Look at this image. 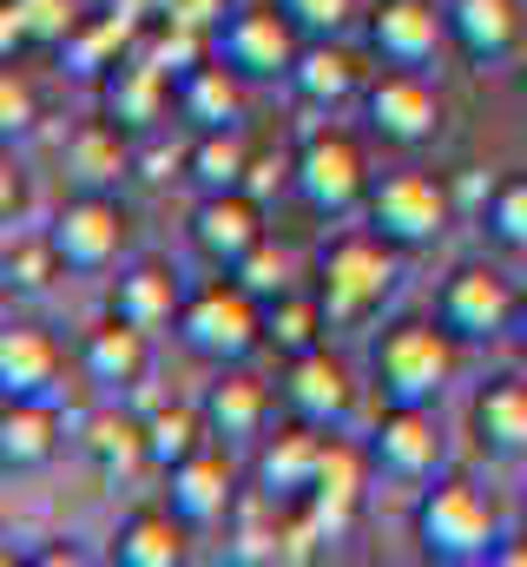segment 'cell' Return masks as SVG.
<instances>
[{"label":"cell","instance_id":"obj_1","mask_svg":"<svg viewBox=\"0 0 527 567\" xmlns=\"http://www.w3.org/2000/svg\"><path fill=\"white\" fill-rule=\"evenodd\" d=\"M455 363H462V343L442 330V317H395L383 323V337L370 343V383H376V403H442V390L455 383Z\"/></svg>","mask_w":527,"mask_h":567},{"label":"cell","instance_id":"obj_2","mask_svg":"<svg viewBox=\"0 0 527 567\" xmlns=\"http://www.w3.org/2000/svg\"><path fill=\"white\" fill-rule=\"evenodd\" d=\"M395 278H402V251H395L390 238H376L370 225L363 231H337L317 251V297H323V310H330L337 330L370 323L390 303Z\"/></svg>","mask_w":527,"mask_h":567},{"label":"cell","instance_id":"obj_3","mask_svg":"<svg viewBox=\"0 0 527 567\" xmlns=\"http://www.w3.org/2000/svg\"><path fill=\"white\" fill-rule=\"evenodd\" d=\"M409 535H415L422 561H435V567H482L495 555V542H502L488 495H482L475 482H462V475H435V482L415 495Z\"/></svg>","mask_w":527,"mask_h":567},{"label":"cell","instance_id":"obj_4","mask_svg":"<svg viewBox=\"0 0 527 567\" xmlns=\"http://www.w3.org/2000/svg\"><path fill=\"white\" fill-rule=\"evenodd\" d=\"M172 337L185 343V357H198V363H211V370L251 363L264 350V303L238 278L218 271L211 284L185 290V310H178V330H172Z\"/></svg>","mask_w":527,"mask_h":567},{"label":"cell","instance_id":"obj_5","mask_svg":"<svg viewBox=\"0 0 527 567\" xmlns=\"http://www.w3.org/2000/svg\"><path fill=\"white\" fill-rule=\"evenodd\" d=\"M290 158H297L290 192H297L317 218H356V212L370 205L376 172H370V152H363L356 133H343V126H317V133L297 140Z\"/></svg>","mask_w":527,"mask_h":567},{"label":"cell","instance_id":"obj_6","mask_svg":"<svg viewBox=\"0 0 527 567\" xmlns=\"http://www.w3.org/2000/svg\"><path fill=\"white\" fill-rule=\"evenodd\" d=\"M448 218H455V192H448L435 172H415V165L376 172L370 205H363V225H370L376 238H390L402 258H409V251H428V245L448 231Z\"/></svg>","mask_w":527,"mask_h":567},{"label":"cell","instance_id":"obj_7","mask_svg":"<svg viewBox=\"0 0 527 567\" xmlns=\"http://www.w3.org/2000/svg\"><path fill=\"white\" fill-rule=\"evenodd\" d=\"M515 310H521V290L508 284L502 265H488V258H468V265H455L448 278L435 284V317H442V330L462 350L515 337Z\"/></svg>","mask_w":527,"mask_h":567},{"label":"cell","instance_id":"obj_8","mask_svg":"<svg viewBox=\"0 0 527 567\" xmlns=\"http://www.w3.org/2000/svg\"><path fill=\"white\" fill-rule=\"evenodd\" d=\"M363 126H370V140L390 145V152H422L442 133V93H435V80L422 66H383L363 86Z\"/></svg>","mask_w":527,"mask_h":567},{"label":"cell","instance_id":"obj_9","mask_svg":"<svg viewBox=\"0 0 527 567\" xmlns=\"http://www.w3.org/2000/svg\"><path fill=\"white\" fill-rule=\"evenodd\" d=\"M297 53H303V33H297V20H290L277 0H245V7H231L225 27H218V60L238 66L251 86L290 80Z\"/></svg>","mask_w":527,"mask_h":567},{"label":"cell","instance_id":"obj_10","mask_svg":"<svg viewBox=\"0 0 527 567\" xmlns=\"http://www.w3.org/2000/svg\"><path fill=\"white\" fill-rule=\"evenodd\" d=\"M53 245L66 258L73 278H100L126 258V238H132V218L120 205V192H73L60 212H53Z\"/></svg>","mask_w":527,"mask_h":567},{"label":"cell","instance_id":"obj_11","mask_svg":"<svg viewBox=\"0 0 527 567\" xmlns=\"http://www.w3.org/2000/svg\"><path fill=\"white\" fill-rule=\"evenodd\" d=\"M363 449L390 482H435L442 455H448V435H442L428 403H383L370 435H363Z\"/></svg>","mask_w":527,"mask_h":567},{"label":"cell","instance_id":"obj_12","mask_svg":"<svg viewBox=\"0 0 527 567\" xmlns=\"http://www.w3.org/2000/svg\"><path fill=\"white\" fill-rule=\"evenodd\" d=\"M185 238L211 271H238L270 231H264V205L251 192H198V205L185 218Z\"/></svg>","mask_w":527,"mask_h":567},{"label":"cell","instance_id":"obj_13","mask_svg":"<svg viewBox=\"0 0 527 567\" xmlns=\"http://www.w3.org/2000/svg\"><path fill=\"white\" fill-rule=\"evenodd\" d=\"M277 396H283V410H290L297 423L343 429L350 423V410H356V377H350V363H343L330 343H317V350H303V357L283 363Z\"/></svg>","mask_w":527,"mask_h":567},{"label":"cell","instance_id":"obj_14","mask_svg":"<svg viewBox=\"0 0 527 567\" xmlns=\"http://www.w3.org/2000/svg\"><path fill=\"white\" fill-rule=\"evenodd\" d=\"M442 20H448V47L468 66H482V73L521 60V47H527L521 0H442Z\"/></svg>","mask_w":527,"mask_h":567},{"label":"cell","instance_id":"obj_15","mask_svg":"<svg viewBox=\"0 0 527 567\" xmlns=\"http://www.w3.org/2000/svg\"><path fill=\"white\" fill-rule=\"evenodd\" d=\"M442 40H448V20L435 0H370L363 13V47L383 66H428Z\"/></svg>","mask_w":527,"mask_h":567},{"label":"cell","instance_id":"obj_16","mask_svg":"<svg viewBox=\"0 0 527 567\" xmlns=\"http://www.w3.org/2000/svg\"><path fill=\"white\" fill-rule=\"evenodd\" d=\"M370 468H376L370 449L337 442V429L323 435V462H317V482H310V502H303V515L317 522L323 542L350 535V522H356V508H363V482H370Z\"/></svg>","mask_w":527,"mask_h":567},{"label":"cell","instance_id":"obj_17","mask_svg":"<svg viewBox=\"0 0 527 567\" xmlns=\"http://www.w3.org/2000/svg\"><path fill=\"white\" fill-rule=\"evenodd\" d=\"M245 495H238V468L218 455V449H198L192 462H178V468H165V508L198 535V528H218V522H231V508H238Z\"/></svg>","mask_w":527,"mask_h":567},{"label":"cell","instance_id":"obj_18","mask_svg":"<svg viewBox=\"0 0 527 567\" xmlns=\"http://www.w3.org/2000/svg\"><path fill=\"white\" fill-rule=\"evenodd\" d=\"M60 449H66L60 396H0V468L7 475L53 468Z\"/></svg>","mask_w":527,"mask_h":567},{"label":"cell","instance_id":"obj_19","mask_svg":"<svg viewBox=\"0 0 527 567\" xmlns=\"http://www.w3.org/2000/svg\"><path fill=\"white\" fill-rule=\"evenodd\" d=\"M100 113H106V120H120L132 140H138V133H158V126L178 113V80H172V73H158L152 60L126 53V60L100 80Z\"/></svg>","mask_w":527,"mask_h":567},{"label":"cell","instance_id":"obj_20","mask_svg":"<svg viewBox=\"0 0 527 567\" xmlns=\"http://www.w3.org/2000/svg\"><path fill=\"white\" fill-rule=\"evenodd\" d=\"M80 370H86V383H100V390H113V396H132V390H145V377H152V330H138L126 317H100L86 337H80Z\"/></svg>","mask_w":527,"mask_h":567},{"label":"cell","instance_id":"obj_21","mask_svg":"<svg viewBox=\"0 0 527 567\" xmlns=\"http://www.w3.org/2000/svg\"><path fill=\"white\" fill-rule=\"evenodd\" d=\"M323 435L317 423H290L277 435H264L258 449V495H270L277 508H303L310 502V482H317V462H323Z\"/></svg>","mask_w":527,"mask_h":567},{"label":"cell","instance_id":"obj_22","mask_svg":"<svg viewBox=\"0 0 527 567\" xmlns=\"http://www.w3.org/2000/svg\"><path fill=\"white\" fill-rule=\"evenodd\" d=\"M468 442L488 462H521L527 455V377H488L468 396Z\"/></svg>","mask_w":527,"mask_h":567},{"label":"cell","instance_id":"obj_23","mask_svg":"<svg viewBox=\"0 0 527 567\" xmlns=\"http://www.w3.org/2000/svg\"><path fill=\"white\" fill-rule=\"evenodd\" d=\"M198 410H205V423H211L218 442H264V435H270L277 396H270V383H258L245 363H225V370L205 383Z\"/></svg>","mask_w":527,"mask_h":567},{"label":"cell","instance_id":"obj_24","mask_svg":"<svg viewBox=\"0 0 527 567\" xmlns=\"http://www.w3.org/2000/svg\"><path fill=\"white\" fill-rule=\"evenodd\" d=\"M106 310L113 317H126V323H138V330H178V310H185V284H178V271L165 265V258H132V265H120V278H113V290H106Z\"/></svg>","mask_w":527,"mask_h":567},{"label":"cell","instance_id":"obj_25","mask_svg":"<svg viewBox=\"0 0 527 567\" xmlns=\"http://www.w3.org/2000/svg\"><path fill=\"white\" fill-rule=\"evenodd\" d=\"M310 113H343L350 100H363V60L343 47V40H303V53H297V66H290V80H283Z\"/></svg>","mask_w":527,"mask_h":567},{"label":"cell","instance_id":"obj_26","mask_svg":"<svg viewBox=\"0 0 527 567\" xmlns=\"http://www.w3.org/2000/svg\"><path fill=\"white\" fill-rule=\"evenodd\" d=\"M60 165H66L73 192H120V178H132V133L106 113L80 120L60 145Z\"/></svg>","mask_w":527,"mask_h":567},{"label":"cell","instance_id":"obj_27","mask_svg":"<svg viewBox=\"0 0 527 567\" xmlns=\"http://www.w3.org/2000/svg\"><path fill=\"white\" fill-rule=\"evenodd\" d=\"M80 455L106 475V482H132L138 468H152V442H145V416H132L120 403L93 410L80 423Z\"/></svg>","mask_w":527,"mask_h":567},{"label":"cell","instance_id":"obj_28","mask_svg":"<svg viewBox=\"0 0 527 567\" xmlns=\"http://www.w3.org/2000/svg\"><path fill=\"white\" fill-rule=\"evenodd\" d=\"M245 86H251V80L211 53V60H198L192 73H178V120H185L192 133L238 126V120H245Z\"/></svg>","mask_w":527,"mask_h":567},{"label":"cell","instance_id":"obj_29","mask_svg":"<svg viewBox=\"0 0 527 567\" xmlns=\"http://www.w3.org/2000/svg\"><path fill=\"white\" fill-rule=\"evenodd\" d=\"M66 357L46 330L33 323H7L0 330V396H60Z\"/></svg>","mask_w":527,"mask_h":567},{"label":"cell","instance_id":"obj_30","mask_svg":"<svg viewBox=\"0 0 527 567\" xmlns=\"http://www.w3.org/2000/svg\"><path fill=\"white\" fill-rule=\"evenodd\" d=\"M120 567H185L192 561V528L158 502V508H132L126 522L113 528V548Z\"/></svg>","mask_w":527,"mask_h":567},{"label":"cell","instance_id":"obj_31","mask_svg":"<svg viewBox=\"0 0 527 567\" xmlns=\"http://www.w3.org/2000/svg\"><path fill=\"white\" fill-rule=\"evenodd\" d=\"M330 330H337V323H330V310H323L317 290H297V284H290L283 297L264 303V350H277L283 363L303 357V350H317Z\"/></svg>","mask_w":527,"mask_h":567},{"label":"cell","instance_id":"obj_32","mask_svg":"<svg viewBox=\"0 0 527 567\" xmlns=\"http://www.w3.org/2000/svg\"><path fill=\"white\" fill-rule=\"evenodd\" d=\"M245 165H251V145L238 126H211V133L185 140V185L192 192H245Z\"/></svg>","mask_w":527,"mask_h":567},{"label":"cell","instance_id":"obj_33","mask_svg":"<svg viewBox=\"0 0 527 567\" xmlns=\"http://www.w3.org/2000/svg\"><path fill=\"white\" fill-rule=\"evenodd\" d=\"M66 278V258L53 245V231H7L0 245V290L7 297H46Z\"/></svg>","mask_w":527,"mask_h":567},{"label":"cell","instance_id":"obj_34","mask_svg":"<svg viewBox=\"0 0 527 567\" xmlns=\"http://www.w3.org/2000/svg\"><path fill=\"white\" fill-rule=\"evenodd\" d=\"M145 442H152V468L165 475V468L192 462L198 449H211L218 435L205 423V410H192V403H158V410L145 416Z\"/></svg>","mask_w":527,"mask_h":567},{"label":"cell","instance_id":"obj_35","mask_svg":"<svg viewBox=\"0 0 527 567\" xmlns=\"http://www.w3.org/2000/svg\"><path fill=\"white\" fill-rule=\"evenodd\" d=\"M218 53V40L211 33H198V27H178V20H152L145 33H138V60H152L158 73H192L198 60H211Z\"/></svg>","mask_w":527,"mask_h":567},{"label":"cell","instance_id":"obj_36","mask_svg":"<svg viewBox=\"0 0 527 567\" xmlns=\"http://www.w3.org/2000/svg\"><path fill=\"white\" fill-rule=\"evenodd\" d=\"M482 231L502 245V251H527V172H508L488 185L482 198Z\"/></svg>","mask_w":527,"mask_h":567},{"label":"cell","instance_id":"obj_37","mask_svg":"<svg viewBox=\"0 0 527 567\" xmlns=\"http://www.w3.org/2000/svg\"><path fill=\"white\" fill-rule=\"evenodd\" d=\"M225 278H238L251 297H258V303H270V297H283V290L297 284V265H290V251H283L277 238H264L258 251H251L238 271H225Z\"/></svg>","mask_w":527,"mask_h":567},{"label":"cell","instance_id":"obj_38","mask_svg":"<svg viewBox=\"0 0 527 567\" xmlns=\"http://www.w3.org/2000/svg\"><path fill=\"white\" fill-rule=\"evenodd\" d=\"M303 40H343L356 20H363V0H277Z\"/></svg>","mask_w":527,"mask_h":567},{"label":"cell","instance_id":"obj_39","mask_svg":"<svg viewBox=\"0 0 527 567\" xmlns=\"http://www.w3.org/2000/svg\"><path fill=\"white\" fill-rule=\"evenodd\" d=\"M40 126V93H33V80H27V60L20 66H0V140H27Z\"/></svg>","mask_w":527,"mask_h":567},{"label":"cell","instance_id":"obj_40","mask_svg":"<svg viewBox=\"0 0 527 567\" xmlns=\"http://www.w3.org/2000/svg\"><path fill=\"white\" fill-rule=\"evenodd\" d=\"M132 178L152 185V192L172 185V178H185V145L165 140V126H158V133H138V140H132Z\"/></svg>","mask_w":527,"mask_h":567},{"label":"cell","instance_id":"obj_41","mask_svg":"<svg viewBox=\"0 0 527 567\" xmlns=\"http://www.w3.org/2000/svg\"><path fill=\"white\" fill-rule=\"evenodd\" d=\"M20 13H27V27H33V47H40V53H60L86 7H80V0H20Z\"/></svg>","mask_w":527,"mask_h":567},{"label":"cell","instance_id":"obj_42","mask_svg":"<svg viewBox=\"0 0 527 567\" xmlns=\"http://www.w3.org/2000/svg\"><path fill=\"white\" fill-rule=\"evenodd\" d=\"M231 7L238 0H152V20H178V27H198V33L218 40V27H225Z\"/></svg>","mask_w":527,"mask_h":567},{"label":"cell","instance_id":"obj_43","mask_svg":"<svg viewBox=\"0 0 527 567\" xmlns=\"http://www.w3.org/2000/svg\"><path fill=\"white\" fill-rule=\"evenodd\" d=\"M297 178V158H283V152H251V165H245V192L270 205V192H283Z\"/></svg>","mask_w":527,"mask_h":567},{"label":"cell","instance_id":"obj_44","mask_svg":"<svg viewBox=\"0 0 527 567\" xmlns=\"http://www.w3.org/2000/svg\"><path fill=\"white\" fill-rule=\"evenodd\" d=\"M27 53H40L33 47V27H27L20 0H0V66H20Z\"/></svg>","mask_w":527,"mask_h":567},{"label":"cell","instance_id":"obj_45","mask_svg":"<svg viewBox=\"0 0 527 567\" xmlns=\"http://www.w3.org/2000/svg\"><path fill=\"white\" fill-rule=\"evenodd\" d=\"M20 212H27V178H20V165H7L0 172V218H7V231H13Z\"/></svg>","mask_w":527,"mask_h":567},{"label":"cell","instance_id":"obj_46","mask_svg":"<svg viewBox=\"0 0 527 567\" xmlns=\"http://www.w3.org/2000/svg\"><path fill=\"white\" fill-rule=\"evenodd\" d=\"M488 567H527V528L521 535H502L495 555H488Z\"/></svg>","mask_w":527,"mask_h":567},{"label":"cell","instance_id":"obj_47","mask_svg":"<svg viewBox=\"0 0 527 567\" xmlns=\"http://www.w3.org/2000/svg\"><path fill=\"white\" fill-rule=\"evenodd\" d=\"M33 561H40V567H80V561H86V548H73V542H66V548H40Z\"/></svg>","mask_w":527,"mask_h":567},{"label":"cell","instance_id":"obj_48","mask_svg":"<svg viewBox=\"0 0 527 567\" xmlns=\"http://www.w3.org/2000/svg\"><path fill=\"white\" fill-rule=\"evenodd\" d=\"M515 343H521V357H527V297H521V310H515Z\"/></svg>","mask_w":527,"mask_h":567},{"label":"cell","instance_id":"obj_49","mask_svg":"<svg viewBox=\"0 0 527 567\" xmlns=\"http://www.w3.org/2000/svg\"><path fill=\"white\" fill-rule=\"evenodd\" d=\"M521 93H527V66H521Z\"/></svg>","mask_w":527,"mask_h":567},{"label":"cell","instance_id":"obj_50","mask_svg":"<svg viewBox=\"0 0 527 567\" xmlns=\"http://www.w3.org/2000/svg\"><path fill=\"white\" fill-rule=\"evenodd\" d=\"M521 515H527V502H521Z\"/></svg>","mask_w":527,"mask_h":567}]
</instances>
